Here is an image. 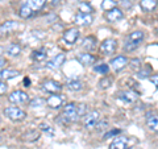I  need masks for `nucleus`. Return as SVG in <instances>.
<instances>
[{
  "mask_svg": "<svg viewBox=\"0 0 158 149\" xmlns=\"http://www.w3.org/2000/svg\"><path fill=\"white\" fill-rule=\"evenodd\" d=\"M6 63H7V62H6V59H4L3 57H0V70H2V69L6 66Z\"/></svg>",
  "mask_w": 158,
  "mask_h": 149,
  "instance_id": "ea45409f",
  "label": "nucleus"
},
{
  "mask_svg": "<svg viewBox=\"0 0 158 149\" xmlns=\"http://www.w3.org/2000/svg\"><path fill=\"white\" fill-rule=\"evenodd\" d=\"M95 44H96V40H95V37H92V36H90V37H86L85 40H83V44H82V46L85 48V49H87V50H94L95 49Z\"/></svg>",
  "mask_w": 158,
  "mask_h": 149,
  "instance_id": "b1692460",
  "label": "nucleus"
},
{
  "mask_svg": "<svg viewBox=\"0 0 158 149\" xmlns=\"http://www.w3.org/2000/svg\"><path fill=\"white\" fill-rule=\"evenodd\" d=\"M150 82L154 84V86L158 87V74H153V75L150 77Z\"/></svg>",
  "mask_w": 158,
  "mask_h": 149,
  "instance_id": "e433bc0d",
  "label": "nucleus"
},
{
  "mask_svg": "<svg viewBox=\"0 0 158 149\" xmlns=\"http://www.w3.org/2000/svg\"><path fill=\"white\" fill-rule=\"evenodd\" d=\"M50 3L53 4V6H58V4L61 3V0H50Z\"/></svg>",
  "mask_w": 158,
  "mask_h": 149,
  "instance_id": "79ce46f5",
  "label": "nucleus"
},
{
  "mask_svg": "<svg viewBox=\"0 0 158 149\" xmlns=\"http://www.w3.org/2000/svg\"><path fill=\"white\" fill-rule=\"evenodd\" d=\"M86 112H87V104L79 103V104H78V113H79V116H81V117L85 116Z\"/></svg>",
  "mask_w": 158,
  "mask_h": 149,
  "instance_id": "2f4dec72",
  "label": "nucleus"
},
{
  "mask_svg": "<svg viewBox=\"0 0 158 149\" xmlns=\"http://www.w3.org/2000/svg\"><path fill=\"white\" fill-rule=\"evenodd\" d=\"M8 100L13 104H25L29 102V95L21 90H16V91H12L9 94Z\"/></svg>",
  "mask_w": 158,
  "mask_h": 149,
  "instance_id": "39448f33",
  "label": "nucleus"
},
{
  "mask_svg": "<svg viewBox=\"0 0 158 149\" xmlns=\"http://www.w3.org/2000/svg\"><path fill=\"white\" fill-rule=\"evenodd\" d=\"M65 54H58V56H56L54 58H52L50 61L48 62V67L49 69H53V70H57V69H59L62 65H63V62H65Z\"/></svg>",
  "mask_w": 158,
  "mask_h": 149,
  "instance_id": "4468645a",
  "label": "nucleus"
},
{
  "mask_svg": "<svg viewBox=\"0 0 158 149\" xmlns=\"http://www.w3.org/2000/svg\"><path fill=\"white\" fill-rule=\"evenodd\" d=\"M33 15V9L28 6V4H24V6H21V8H20V16H21L23 19H28L31 17Z\"/></svg>",
  "mask_w": 158,
  "mask_h": 149,
  "instance_id": "a878e982",
  "label": "nucleus"
},
{
  "mask_svg": "<svg viewBox=\"0 0 158 149\" xmlns=\"http://www.w3.org/2000/svg\"><path fill=\"white\" fill-rule=\"evenodd\" d=\"M146 126L148 128L152 131V132H154V133H158V113L157 112H148L146 115Z\"/></svg>",
  "mask_w": 158,
  "mask_h": 149,
  "instance_id": "6e6552de",
  "label": "nucleus"
},
{
  "mask_svg": "<svg viewBox=\"0 0 158 149\" xmlns=\"http://www.w3.org/2000/svg\"><path fill=\"white\" fill-rule=\"evenodd\" d=\"M40 138V132L37 130H31L25 132L23 135V140L24 141H28V143H32V141H37Z\"/></svg>",
  "mask_w": 158,
  "mask_h": 149,
  "instance_id": "6ab92c4d",
  "label": "nucleus"
},
{
  "mask_svg": "<svg viewBox=\"0 0 158 149\" xmlns=\"http://www.w3.org/2000/svg\"><path fill=\"white\" fill-rule=\"evenodd\" d=\"M145 38V33L141 32V31H136L131 33L128 36V40H127V44L124 45V49L127 52H133L140 46V44L142 42V40Z\"/></svg>",
  "mask_w": 158,
  "mask_h": 149,
  "instance_id": "f257e3e1",
  "label": "nucleus"
},
{
  "mask_svg": "<svg viewBox=\"0 0 158 149\" xmlns=\"http://www.w3.org/2000/svg\"><path fill=\"white\" fill-rule=\"evenodd\" d=\"M46 104V100L42 98H34L33 100L29 102V106L33 107V108H40V107H44Z\"/></svg>",
  "mask_w": 158,
  "mask_h": 149,
  "instance_id": "bb28decb",
  "label": "nucleus"
},
{
  "mask_svg": "<svg viewBox=\"0 0 158 149\" xmlns=\"http://www.w3.org/2000/svg\"><path fill=\"white\" fill-rule=\"evenodd\" d=\"M124 17V13H123V11L120 8H112V9H108V11L106 12V19L108 20L110 23H117L120 21V20Z\"/></svg>",
  "mask_w": 158,
  "mask_h": 149,
  "instance_id": "1a4fd4ad",
  "label": "nucleus"
},
{
  "mask_svg": "<svg viewBox=\"0 0 158 149\" xmlns=\"http://www.w3.org/2000/svg\"><path fill=\"white\" fill-rule=\"evenodd\" d=\"M77 59L81 62V65H83V66H90V65H92V63L95 62V57H94L92 54H90V53H81L77 57Z\"/></svg>",
  "mask_w": 158,
  "mask_h": 149,
  "instance_id": "dca6fc26",
  "label": "nucleus"
},
{
  "mask_svg": "<svg viewBox=\"0 0 158 149\" xmlns=\"http://www.w3.org/2000/svg\"><path fill=\"white\" fill-rule=\"evenodd\" d=\"M118 98H120L121 100L127 102V103H133V102H136V100H137L138 95H137V94H136L135 91L128 90V91H123V92H120V95H118Z\"/></svg>",
  "mask_w": 158,
  "mask_h": 149,
  "instance_id": "f3484780",
  "label": "nucleus"
},
{
  "mask_svg": "<svg viewBox=\"0 0 158 149\" xmlns=\"http://www.w3.org/2000/svg\"><path fill=\"white\" fill-rule=\"evenodd\" d=\"M32 58L34 59V61H37V62H41V61H44V59L46 58V53L44 50H34L32 53Z\"/></svg>",
  "mask_w": 158,
  "mask_h": 149,
  "instance_id": "cd10ccee",
  "label": "nucleus"
},
{
  "mask_svg": "<svg viewBox=\"0 0 158 149\" xmlns=\"http://www.w3.org/2000/svg\"><path fill=\"white\" fill-rule=\"evenodd\" d=\"M42 88L45 90L46 92H50L52 95L53 94H58V92H61L62 90V86H61V83H58L57 81H45L42 84Z\"/></svg>",
  "mask_w": 158,
  "mask_h": 149,
  "instance_id": "9b49d317",
  "label": "nucleus"
},
{
  "mask_svg": "<svg viewBox=\"0 0 158 149\" xmlns=\"http://www.w3.org/2000/svg\"><path fill=\"white\" fill-rule=\"evenodd\" d=\"M127 63H128V58L127 57L118 56V57L113 58L111 61V66H112V69L115 71H120V70H123V69L127 66Z\"/></svg>",
  "mask_w": 158,
  "mask_h": 149,
  "instance_id": "ddd939ff",
  "label": "nucleus"
},
{
  "mask_svg": "<svg viewBox=\"0 0 158 149\" xmlns=\"http://www.w3.org/2000/svg\"><path fill=\"white\" fill-rule=\"evenodd\" d=\"M61 116L65 119L67 124L77 121L78 119L81 117V116H79V113H78V104L77 103H69V104H66L65 108H63V111H62Z\"/></svg>",
  "mask_w": 158,
  "mask_h": 149,
  "instance_id": "f03ea898",
  "label": "nucleus"
},
{
  "mask_svg": "<svg viewBox=\"0 0 158 149\" xmlns=\"http://www.w3.org/2000/svg\"><path fill=\"white\" fill-rule=\"evenodd\" d=\"M78 36H79V29H77V28H71V29H69V31H66L65 33H63V38H65V41L69 42V44L75 42Z\"/></svg>",
  "mask_w": 158,
  "mask_h": 149,
  "instance_id": "2eb2a0df",
  "label": "nucleus"
},
{
  "mask_svg": "<svg viewBox=\"0 0 158 149\" xmlns=\"http://www.w3.org/2000/svg\"><path fill=\"white\" fill-rule=\"evenodd\" d=\"M140 6H141V8L144 9V11L150 12L157 7V0H141Z\"/></svg>",
  "mask_w": 158,
  "mask_h": 149,
  "instance_id": "4be33fe9",
  "label": "nucleus"
},
{
  "mask_svg": "<svg viewBox=\"0 0 158 149\" xmlns=\"http://www.w3.org/2000/svg\"><path fill=\"white\" fill-rule=\"evenodd\" d=\"M146 74H148V71H142V70H140V71L137 73V75H138V78H146V77H148Z\"/></svg>",
  "mask_w": 158,
  "mask_h": 149,
  "instance_id": "58836bf2",
  "label": "nucleus"
},
{
  "mask_svg": "<svg viewBox=\"0 0 158 149\" xmlns=\"http://www.w3.org/2000/svg\"><path fill=\"white\" fill-rule=\"evenodd\" d=\"M6 52H7V54H9V56H12V57L19 56V54L21 53V46H20L19 44H16V42H12V44H9V45L7 46Z\"/></svg>",
  "mask_w": 158,
  "mask_h": 149,
  "instance_id": "412c9836",
  "label": "nucleus"
},
{
  "mask_svg": "<svg viewBox=\"0 0 158 149\" xmlns=\"http://www.w3.org/2000/svg\"><path fill=\"white\" fill-rule=\"evenodd\" d=\"M17 27H19V24L16 21H6V23H3L2 25H0V34L16 31Z\"/></svg>",
  "mask_w": 158,
  "mask_h": 149,
  "instance_id": "a211bd4d",
  "label": "nucleus"
},
{
  "mask_svg": "<svg viewBox=\"0 0 158 149\" xmlns=\"http://www.w3.org/2000/svg\"><path fill=\"white\" fill-rule=\"evenodd\" d=\"M131 67L133 69V70H138V69H140L141 67V61H140V59H132V61H131Z\"/></svg>",
  "mask_w": 158,
  "mask_h": 149,
  "instance_id": "72a5a7b5",
  "label": "nucleus"
},
{
  "mask_svg": "<svg viewBox=\"0 0 158 149\" xmlns=\"http://www.w3.org/2000/svg\"><path fill=\"white\" fill-rule=\"evenodd\" d=\"M112 78L111 77H104V78H102L100 81H99V87L100 88H107V87H110L111 84H112Z\"/></svg>",
  "mask_w": 158,
  "mask_h": 149,
  "instance_id": "c756f323",
  "label": "nucleus"
},
{
  "mask_svg": "<svg viewBox=\"0 0 158 149\" xmlns=\"http://www.w3.org/2000/svg\"><path fill=\"white\" fill-rule=\"evenodd\" d=\"M40 128H41L42 131H45V132H48V133H50V135H54V131L52 130V127H49V126H46V124H41V126H40Z\"/></svg>",
  "mask_w": 158,
  "mask_h": 149,
  "instance_id": "f704fd0d",
  "label": "nucleus"
},
{
  "mask_svg": "<svg viewBox=\"0 0 158 149\" xmlns=\"http://www.w3.org/2000/svg\"><path fill=\"white\" fill-rule=\"evenodd\" d=\"M133 143L135 141L127 136H117L111 143L110 149H129L133 145Z\"/></svg>",
  "mask_w": 158,
  "mask_h": 149,
  "instance_id": "7ed1b4c3",
  "label": "nucleus"
},
{
  "mask_svg": "<svg viewBox=\"0 0 158 149\" xmlns=\"http://www.w3.org/2000/svg\"><path fill=\"white\" fill-rule=\"evenodd\" d=\"M27 2H28L27 4L33 9V11H40V9L46 4L48 0H27Z\"/></svg>",
  "mask_w": 158,
  "mask_h": 149,
  "instance_id": "5701e85b",
  "label": "nucleus"
},
{
  "mask_svg": "<svg viewBox=\"0 0 158 149\" xmlns=\"http://www.w3.org/2000/svg\"><path fill=\"white\" fill-rule=\"evenodd\" d=\"M99 121H100V113L98 111H91L90 113H87L85 119H83V124H85V127L87 130L95 128Z\"/></svg>",
  "mask_w": 158,
  "mask_h": 149,
  "instance_id": "423d86ee",
  "label": "nucleus"
},
{
  "mask_svg": "<svg viewBox=\"0 0 158 149\" xmlns=\"http://www.w3.org/2000/svg\"><path fill=\"white\" fill-rule=\"evenodd\" d=\"M95 71L100 73V74H107L108 71H110V66L106 65V63H102V65L95 66Z\"/></svg>",
  "mask_w": 158,
  "mask_h": 149,
  "instance_id": "7c9ffc66",
  "label": "nucleus"
},
{
  "mask_svg": "<svg viewBox=\"0 0 158 149\" xmlns=\"http://www.w3.org/2000/svg\"><path fill=\"white\" fill-rule=\"evenodd\" d=\"M4 115H6L8 119L11 120H24L27 117V112L20 110L19 107H8L4 110Z\"/></svg>",
  "mask_w": 158,
  "mask_h": 149,
  "instance_id": "20e7f679",
  "label": "nucleus"
},
{
  "mask_svg": "<svg viewBox=\"0 0 158 149\" xmlns=\"http://www.w3.org/2000/svg\"><path fill=\"white\" fill-rule=\"evenodd\" d=\"M92 16L91 13H83V12H78L75 15V24H78L79 27H87L92 24Z\"/></svg>",
  "mask_w": 158,
  "mask_h": 149,
  "instance_id": "9d476101",
  "label": "nucleus"
},
{
  "mask_svg": "<svg viewBox=\"0 0 158 149\" xmlns=\"http://www.w3.org/2000/svg\"><path fill=\"white\" fill-rule=\"evenodd\" d=\"M19 71L15 70H9V69H2L0 70V79H4V81H9V79H13L19 75Z\"/></svg>",
  "mask_w": 158,
  "mask_h": 149,
  "instance_id": "aec40b11",
  "label": "nucleus"
},
{
  "mask_svg": "<svg viewBox=\"0 0 158 149\" xmlns=\"http://www.w3.org/2000/svg\"><path fill=\"white\" fill-rule=\"evenodd\" d=\"M46 104H48V107L54 108V110H57V108H61L62 104H63V96L62 95H58V94H53L52 96H49L46 99Z\"/></svg>",
  "mask_w": 158,
  "mask_h": 149,
  "instance_id": "f8f14e48",
  "label": "nucleus"
},
{
  "mask_svg": "<svg viewBox=\"0 0 158 149\" xmlns=\"http://www.w3.org/2000/svg\"><path fill=\"white\" fill-rule=\"evenodd\" d=\"M67 88L71 91H79L83 88V83L78 79H74V81H69L67 82Z\"/></svg>",
  "mask_w": 158,
  "mask_h": 149,
  "instance_id": "393cba45",
  "label": "nucleus"
},
{
  "mask_svg": "<svg viewBox=\"0 0 158 149\" xmlns=\"http://www.w3.org/2000/svg\"><path fill=\"white\" fill-rule=\"evenodd\" d=\"M79 12H83V13H91L94 9H92V7L90 6L88 3H86V2H82V3H79Z\"/></svg>",
  "mask_w": 158,
  "mask_h": 149,
  "instance_id": "c85d7f7f",
  "label": "nucleus"
},
{
  "mask_svg": "<svg viewBox=\"0 0 158 149\" xmlns=\"http://www.w3.org/2000/svg\"><path fill=\"white\" fill-rule=\"evenodd\" d=\"M116 48H117V42L115 40H104L102 44H100V52L103 54H106V56H111L116 52Z\"/></svg>",
  "mask_w": 158,
  "mask_h": 149,
  "instance_id": "0eeeda50",
  "label": "nucleus"
},
{
  "mask_svg": "<svg viewBox=\"0 0 158 149\" xmlns=\"http://www.w3.org/2000/svg\"><path fill=\"white\" fill-rule=\"evenodd\" d=\"M121 6H124L125 8H131L133 4H132V2H129V0H121Z\"/></svg>",
  "mask_w": 158,
  "mask_h": 149,
  "instance_id": "4c0bfd02",
  "label": "nucleus"
},
{
  "mask_svg": "<svg viewBox=\"0 0 158 149\" xmlns=\"http://www.w3.org/2000/svg\"><path fill=\"white\" fill-rule=\"evenodd\" d=\"M24 84H25V87H29V86H31V79H29V78H24Z\"/></svg>",
  "mask_w": 158,
  "mask_h": 149,
  "instance_id": "a19ab883",
  "label": "nucleus"
},
{
  "mask_svg": "<svg viewBox=\"0 0 158 149\" xmlns=\"http://www.w3.org/2000/svg\"><path fill=\"white\" fill-rule=\"evenodd\" d=\"M120 132H121V131H120V130H117V128H116V130H111V131H108V132L106 133L104 137H103V138L106 140V138H110V137H115V136H116V135H118Z\"/></svg>",
  "mask_w": 158,
  "mask_h": 149,
  "instance_id": "473e14b6",
  "label": "nucleus"
},
{
  "mask_svg": "<svg viewBox=\"0 0 158 149\" xmlns=\"http://www.w3.org/2000/svg\"><path fill=\"white\" fill-rule=\"evenodd\" d=\"M7 90H8L7 83H6V82H2V81H0V95H4V94L7 92Z\"/></svg>",
  "mask_w": 158,
  "mask_h": 149,
  "instance_id": "c9c22d12",
  "label": "nucleus"
}]
</instances>
